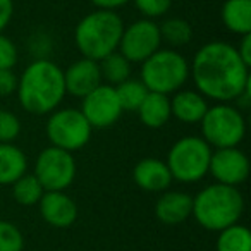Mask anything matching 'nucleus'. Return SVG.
<instances>
[{
	"label": "nucleus",
	"mask_w": 251,
	"mask_h": 251,
	"mask_svg": "<svg viewBox=\"0 0 251 251\" xmlns=\"http://www.w3.org/2000/svg\"><path fill=\"white\" fill-rule=\"evenodd\" d=\"M189 76L196 91L217 103H230L251 86L250 66L243 62L236 47L210 42L200 47L189 64Z\"/></svg>",
	"instance_id": "obj_1"
},
{
	"label": "nucleus",
	"mask_w": 251,
	"mask_h": 251,
	"mask_svg": "<svg viewBox=\"0 0 251 251\" xmlns=\"http://www.w3.org/2000/svg\"><path fill=\"white\" fill-rule=\"evenodd\" d=\"M16 93L28 114H52L67 95L64 71L50 59H35L18 77Z\"/></svg>",
	"instance_id": "obj_2"
},
{
	"label": "nucleus",
	"mask_w": 251,
	"mask_h": 251,
	"mask_svg": "<svg viewBox=\"0 0 251 251\" xmlns=\"http://www.w3.org/2000/svg\"><path fill=\"white\" fill-rule=\"evenodd\" d=\"M244 213V198L232 186L213 182L193 196L195 220L206 230L219 232L226 227L237 224Z\"/></svg>",
	"instance_id": "obj_3"
},
{
	"label": "nucleus",
	"mask_w": 251,
	"mask_h": 251,
	"mask_svg": "<svg viewBox=\"0 0 251 251\" xmlns=\"http://www.w3.org/2000/svg\"><path fill=\"white\" fill-rule=\"evenodd\" d=\"M124 21L115 11L97 9L86 14L74 29V43L84 59L100 62L117 52Z\"/></svg>",
	"instance_id": "obj_4"
},
{
	"label": "nucleus",
	"mask_w": 251,
	"mask_h": 251,
	"mask_svg": "<svg viewBox=\"0 0 251 251\" xmlns=\"http://www.w3.org/2000/svg\"><path fill=\"white\" fill-rule=\"evenodd\" d=\"M189 77V62L176 49H158L141 62V83L148 91L172 95L179 91Z\"/></svg>",
	"instance_id": "obj_5"
},
{
	"label": "nucleus",
	"mask_w": 251,
	"mask_h": 251,
	"mask_svg": "<svg viewBox=\"0 0 251 251\" xmlns=\"http://www.w3.org/2000/svg\"><path fill=\"white\" fill-rule=\"evenodd\" d=\"M212 148L201 136H182L171 147L167 153L169 172L172 181L182 184L198 182L208 174Z\"/></svg>",
	"instance_id": "obj_6"
},
{
	"label": "nucleus",
	"mask_w": 251,
	"mask_h": 251,
	"mask_svg": "<svg viewBox=\"0 0 251 251\" xmlns=\"http://www.w3.org/2000/svg\"><path fill=\"white\" fill-rule=\"evenodd\" d=\"M201 138L210 148H232L246 136V119L243 112L230 103H215L206 108L200 121Z\"/></svg>",
	"instance_id": "obj_7"
},
{
	"label": "nucleus",
	"mask_w": 251,
	"mask_h": 251,
	"mask_svg": "<svg viewBox=\"0 0 251 251\" xmlns=\"http://www.w3.org/2000/svg\"><path fill=\"white\" fill-rule=\"evenodd\" d=\"M45 133L52 147L73 153L86 147L93 127L77 108H57L49 114Z\"/></svg>",
	"instance_id": "obj_8"
},
{
	"label": "nucleus",
	"mask_w": 251,
	"mask_h": 251,
	"mask_svg": "<svg viewBox=\"0 0 251 251\" xmlns=\"http://www.w3.org/2000/svg\"><path fill=\"white\" fill-rule=\"evenodd\" d=\"M76 160L73 153L50 145L38 153L35 176L45 191H66L76 177Z\"/></svg>",
	"instance_id": "obj_9"
},
{
	"label": "nucleus",
	"mask_w": 251,
	"mask_h": 251,
	"mask_svg": "<svg viewBox=\"0 0 251 251\" xmlns=\"http://www.w3.org/2000/svg\"><path fill=\"white\" fill-rule=\"evenodd\" d=\"M162 47L160 29L153 19H138L124 26L117 52L131 64H141Z\"/></svg>",
	"instance_id": "obj_10"
},
{
	"label": "nucleus",
	"mask_w": 251,
	"mask_h": 251,
	"mask_svg": "<svg viewBox=\"0 0 251 251\" xmlns=\"http://www.w3.org/2000/svg\"><path fill=\"white\" fill-rule=\"evenodd\" d=\"M81 100L83 101L79 110L93 129H107L122 115V107L119 103L115 88L110 84L101 83Z\"/></svg>",
	"instance_id": "obj_11"
},
{
	"label": "nucleus",
	"mask_w": 251,
	"mask_h": 251,
	"mask_svg": "<svg viewBox=\"0 0 251 251\" xmlns=\"http://www.w3.org/2000/svg\"><path fill=\"white\" fill-rule=\"evenodd\" d=\"M208 174H212V177L219 184L237 188L243 182H246L250 176V160L246 153L237 147L219 148L212 151Z\"/></svg>",
	"instance_id": "obj_12"
},
{
	"label": "nucleus",
	"mask_w": 251,
	"mask_h": 251,
	"mask_svg": "<svg viewBox=\"0 0 251 251\" xmlns=\"http://www.w3.org/2000/svg\"><path fill=\"white\" fill-rule=\"evenodd\" d=\"M38 210L42 219L55 229H67L77 219V205L66 191H45Z\"/></svg>",
	"instance_id": "obj_13"
},
{
	"label": "nucleus",
	"mask_w": 251,
	"mask_h": 251,
	"mask_svg": "<svg viewBox=\"0 0 251 251\" xmlns=\"http://www.w3.org/2000/svg\"><path fill=\"white\" fill-rule=\"evenodd\" d=\"M103 83L100 73V64L91 59H79L64 71L66 93L76 98H84L88 93Z\"/></svg>",
	"instance_id": "obj_14"
},
{
	"label": "nucleus",
	"mask_w": 251,
	"mask_h": 251,
	"mask_svg": "<svg viewBox=\"0 0 251 251\" xmlns=\"http://www.w3.org/2000/svg\"><path fill=\"white\" fill-rule=\"evenodd\" d=\"M133 181L148 193H164L172 182V176L164 160L153 157L141 158L133 169Z\"/></svg>",
	"instance_id": "obj_15"
},
{
	"label": "nucleus",
	"mask_w": 251,
	"mask_h": 251,
	"mask_svg": "<svg viewBox=\"0 0 251 251\" xmlns=\"http://www.w3.org/2000/svg\"><path fill=\"white\" fill-rule=\"evenodd\" d=\"M193 196L181 191H164L155 203V215L165 226H179L191 217Z\"/></svg>",
	"instance_id": "obj_16"
},
{
	"label": "nucleus",
	"mask_w": 251,
	"mask_h": 251,
	"mask_svg": "<svg viewBox=\"0 0 251 251\" xmlns=\"http://www.w3.org/2000/svg\"><path fill=\"white\" fill-rule=\"evenodd\" d=\"M208 101L201 93L195 90H179L171 98V114L179 122L184 124H196L203 119Z\"/></svg>",
	"instance_id": "obj_17"
},
{
	"label": "nucleus",
	"mask_w": 251,
	"mask_h": 251,
	"mask_svg": "<svg viewBox=\"0 0 251 251\" xmlns=\"http://www.w3.org/2000/svg\"><path fill=\"white\" fill-rule=\"evenodd\" d=\"M138 115L140 121L143 122L150 129H160L171 121V98L167 95L153 93L148 91L145 100L141 101L140 108H138Z\"/></svg>",
	"instance_id": "obj_18"
},
{
	"label": "nucleus",
	"mask_w": 251,
	"mask_h": 251,
	"mask_svg": "<svg viewBox=\"0 0 251 251\" xmlns=\"http://www.w3.org/2000/svg\"><path fill=\"white\" fill-rule=\"evenodd\" d=\"M28 158L14 143H0V186H12L26 174Z\"/></svg>",
	"instance_id": "obj_19"
},
{
	"label": "nucleus",
	"mask_w": 251,
	"mask_h": 251,
	"mask_svg": "<svg viewBox=\"0 0 251 251\" xmlns=\"http://www.w3.org/2000/svg\"><path fill=\"white\" fill-rule=\"evenodd\" d=\"M220 16L224 26L234 35L251 33V0H226Z\"/></svg>",
	"instance_id": "obj_20"
},
{
	"label": "nucleus",
	"mask_w": 251,
	"mask_h": 251,
	"mask_svg": "<svg viewBox=\"0 0 251 251\" xmlns=\"http://www.w3.org/2000/svg\"><path fill=\"white\" fill-rule=\"evenodd\" d=\"M217 251H251V232L243 224H232L219 230L215 241Z\"/></svg>",
	"instance_id": "obj_21"
},
{
	"label": "nucleus",
	"mask_w": 251,
	"mask_h": 251,
	"mask_svg": "<svg viewBox=\"0 0 251 251\" xmlns=\"http://www.w3.org/2000/svg\"><path fill=\"white\" fill-rule=\"evenodd\" d=\"M158 29H160L162 43H167L169 49L186 47L193 40V28L186 19L169 18L162 25H158Z\"/></svg>",
	"instance_id": "obj_22"
},
{
	"label": "nucleus",
	"mask_w": 251,
	"mask_h": 251,
	"mask_svg": "<svg viewBox=\"0 0 251 251\" xmlns=\"http://www.w3.org/2000/svg\"><path fill=\"white\" fill-rule=\"evenodd\" d=\"M98 64H100L101 79L107 81V84L110 86H117L131 77V62L126 60L119 52L110 53Z\"/></svg>",
	"instance_id": "obj_23"
},
{
	"label": "nucleus",
	"mask_w": 251,
	"mask_h": 251,
	"mask_svg": "<svg viewBox=\"0 0 251 251\" xmlns=\"http://www.w3.org/2000/svg\"><path fill=\"white\" fill-rule=\"evenodd\" d=\"M114 88L115 93H117L119 103L122 107V112H136L140 108L141 101L148 95L147 86L140 79H131V77Z\"/></svg>",
	"instance_id": "obj_24"
},
{
	"label": "nucleus",
	"mask_w": 251,
	"mask_h": 251,
	"mask_svg": "<svg viewBox=\"0 0 251 251\" xmlns=\"http://www.w3.org/2000/svg\"><path fill=\"white\" fill-rule=\"evenodd\" d=\"M45 189L33 174H25L12 184V198L23 206L38 205Z\"/></svg>",
	"instance_id": "obj_25"
},
{
	"label": "nucleus",
	"mask_w": 251,
	"mask_h": 251,
	"mask_svg": "<svg viewBox=\"0 0 251 251\" xmlns=\"http://www.w3.org/2000/svg\"><path fill=\"white\" fill-rule=\"evenodd\" d=\"M25 236L21 229L9 220H0V251H23Z\"/></svg>",
	"instance_id": "obj_26"
},
{
	"label": "nucleus",
	"mask_w": 251,
	"mask_h": 251,
	"mask_svg": "<svg viewBox=\"0 0 251 251\" xmlns=\"http://www.w3.org/2000/svg\"><path fill=\"white\" fill-rule=\"evenodd\" d=\"M21 134V121L11 110L0 108V143H14Z\"/></svg>",
	"instance_id": "obj_27"
},
{
	"label": "nucleus",
	"mask_w": 251,
	"mask_h": 251,
	"mask_svg": "<svg viewBox=\"0 0 251 251\" xmlns=\"http://www.w3.org/2000/svg\"><path fill=\"white\" fill-rule=\"evenodd\" d=\"M134 7L147 19H157L165 16L172 7V0H133Z\"/></svg>",
	"instance_id": "obj_28"
},
{
	"label": "nucleus",
	"mask_w": 251,
	"mask_h": 251,
	"mask_svg": "<svg viewBox=\"0 0 251 251\" xmlns=\"http://www.w3.org/2000/svg\"><path fill=\"white\" fill-rule=\"evenodd\" d=\"M18 64V47L9 36L0 33V71L12 69Z\"/></svg>",
	"instance_id": "obj_29"
},
{
	"label": "nucleus",
	"mask_w": 251,
	"mask_h": 251,
	"mask_svg": "<svg viewBox=\"0 0 251 251\" xmlns=\"http://www.w3.org/2000/svg\"><path fill=\"white\" fill-rule=\"evenodd\" d=\"M16 88H18V76L14 74V71H0V97H9L16 93Z\"/></svg>",
	"instance_id": "obj_30"
},
{
	"label": "nucleus",
	"mask_w": 251,
	"mask_h": 251,
	"mask_svg": "<svg viewBox=\"0 0 251 251\" xmlns=\"http://www.w3.org/2000/svg\"><path fill=\"white\" fill-rule=\"evenodd\" d=\"M14 14V2L12 0H0V33L7 28Z\"/></svg>",
	"instance_id": "obj_31"
},
{
	"label": "nucleus",
	"mask_w": 251,
	"mask_h": 251,
	"mask_svg": "<svg viewBox=\"0 0 251 251\" xmlns=\"http://www.w3.org/2000/svg\"><path fill=\"white\" fill-rule=\"evenodd\" d=\"M236 50L241 59H243V62L246 64V66H251V33L250 35L241 36V42H239V45L236 47Z\"/></svg>",
	"instance_id": "obj_32"
},
{
	"label": "nucleus",
	"mask_w": 251,
	"mask_h": 251,
	"mask_svg": "<svg viewBox=\"0 0 251 251\" xmlns=\"http://www.w3.org/2000/svg\"><path fill=\"white\" fill-rule=\"evenodd\" d=\"M91 4L97 9H108V11H115V9L126 5L129 0H90Z\"/></svg>",
	"instance_id": "obj_33"
}]
</instances>
